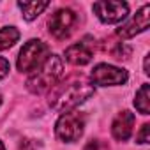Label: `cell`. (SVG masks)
I'll return each instance as SVG.
<instances>
[{
	"label": "cell",
	"mask_w": 150,
	"mask_h": 150,
	"mask_svg": "<svg viewBox=\"0 0 150 150\" xmlns=\"http://www.w3.org/2000/svg\"><path fill=\"white\" fill-rule=\"evenodd\" d=\"M134 106L141 115H148L150 113V85H141V88L136 92V99H134Z\"/></svg>",
	"instance_id": "obj_12"
},
{
	"label": "cell",
	"mask_w": 150,
	"mask_h": 150,
	"mask_svg": "<svg viewBox=\"0 0 150 150\" xmlns=\"http://www.w3.org/2000/svg\"><path fill=\"white\" fill-rule=\"evenodd\" d=\"M55 88L50 94V106L57 111H71L81 103H85L88 97L94 96V85L83 78L80 80H65L58 85H53Z\"/></svg>",
	"instance_id": "obj_1"
},
{
	"label": "cell",
	"mask_w": 150,
	"mask_h": 150,
	"mask_svg": "<svg viewBox=\"0 0 150 150\" xmlns=\"http://www.w3.org/2000/svg\"><path fill=\"white\" fill-rule=\"evenodd\" d=\"M20 39V32L14 27H4L0 30V51H4L11 46H14V42H18Z\"/></svg>",
	"instance_id": "obj_13"
},
{
	"label": "cell",
	"mask_w": 150,
	"mask_h": 150,
	"mask_svg": "<svg viewBox=\"0 0 150 150\" xmlns=\"http://www.w3.org/2000/svg\"><path fill=\"white\" fill-rule=\"evenodd\" d=\"M83 127H85V118H83L81 113H78V111H67V113H64L57 120L55 132H57L58 139L72 143V141H78L80 139V136L83 134Z\"/></svg>",
	"instance_id": "obj_4"
},
{
	"label": "cell",
	"mask_w": 150,
	"mask_h": 150,
	"mask_svg": "<svg viewBox=\"0 0 150 150\" xmlns=\"http://www.w3.org/2000/svg\"><path fill=\"white\" fill-rule=\"evenodd\" d=\"M62 71H64L62 58L58 55H50L44 60V64L37 67L35 72H32V76L27 80V88L32 94H41L48 90L58 81V78L62 76Z\"/></svg>",
	"instance_id": "obj_2"
},
{
	"label": "cell",
	"mask_w": 150,
	"mask_h": 150,
	"mask_svg": "<svg viewBox=\"0 0 150 150\" xmlns=\"http://www.w3.org/2000/svg\"><path fill=\"white\" fill-rule=\"evenodd\" d=\"M65 60L71 62L72 65H85L92 60V50L85 42L72 44L65 50Z\"/></svg>",
	"instance_id": "obj_10"
},
{
	"label": "cell",
	"mask_w": 150,
	"mask_h": 150,
	"mask_svg": "<svg viewBox=\"0 0 150 150\" xmlns=\"http://www.w3.org/2000/svg\"><path fill=\"white\" fill-rule=\"evenodd\" d=\"M50 6V2H18V7L23 13V18L27 21L35 20L46 7Z\"/></svg>",
	"instance_id": "obj_11"
},
{
	"label": "cell",
	"mask_w": 150,
	"mask_h": 150,
	"mask_svg": "<svg viewBox=\"0 0 150 150\" xmlns=\"http://www.w3.org/2000/svg\"><path fill=\"white\" fill-rule=\"evenodd\" d=\"M148 20H150V6L145 4V6L132 16L131 21H127L125 25H122V27L117 30V35H120L122 39L134 37L136 34L145 32V30L148 28Z\"/></svg>",
	"instance_id": "obj_8"
},
{
	"label": "cell",
	"mask_w": 150,
	"mask_h": 150,
	"mask_svg": "<svg viewBox=\"0 0 150 150\" xmlns=\"http://www.w3.org/2000/svg\"><path fill=\"white\" fill-rule=\"evenodd\" d=\"M0 150H6V146L2 145V141H0Z\"/></svg>",
	"instance_id": "obj_17"
},
{
	"label": "cell",
	"mask_w": 150,
	"mask_h": 150,
	"mask_svg": "<svg viewBox=\"0 0 150 150\" xmlns=\"http://www.w3.org/2000/svg\"><path fill=\"white\" fill-rule=\"evenodd\" d=\"M127 71L110 65V64H97L90 74L92 85L99 87H111V85H124L127 81Z\"/></svg>",
	"instance_id": "obj_6"
},
{
	"label": "cell",
	"mask_w": 150,
	"mask_h": 150,
	"mask_svg": "<svg viewBox=\"0 0 150 150\" xmlns=\"http://www.w3.org/2000/svg\"><path fill=\"white\" fill-rule=\"evenodd\" d=\"M132 127H134V115L131 111L124 110L115 117V120L111 124V134H113L115 139L125 141L132 134Z\"/></svg>",
	"instance_id": "obj_9"
},
{
	"label": "cell",
	"mask_w": 150,
	"mask_h": 150,
	"mask_svg": "<svg viewBox=\"0 0 150 150\" xmlns=\"http://www.w3.org/2000/svg\"><path fill=\"white\" fill-rule=\"evenodd\" d=\"M148 132H150V125H148V124H143V125H141V131H139L138 136H136L138 141H139V143H148V141H150Z\"/></svg>",
	"instance_id": "obj_14"
},
{
	"label": "cell",
	"mask_w": 150,
	"mask_h": 150,
	"mask_svg": "<svg viewBox=\"0 0 150 150\" xmlns=\"http://www.w3.org/2000/svg\"><path fill=\"white\" fill-rule=\"evenodd\" d=\"M76 23H78V16H76L74 11H71V9H58L55 14H51L50 21H48V28H50V34L55 39L64 41V39H67L72 34Z\"/></svg>",
	"instance_id": "obj_5"
},
{
	"label": "cell",
	"mask_w": 150,
	"mask_h": 150,
	"mask_svg": "<svg viewBox=\"0 0 150 150\" xmlns=\"http://www.w3.org/2000/svg\"><path fill=\"white\" fill-rule=\"evenodd\" d=\"M94 13L103 23H118L127 16L129 6L125 2H96Z\"/></svg>",
	"instance_id": "obj_7"
},
{
	"label": "cell",
	"mask_w": 150,
	"mask_h": 150,
	"mask_svg": "<svg viewBox=\"0 0 150 150\" xmlns=\"http://www.w3.org/2000/svg\"><path fill=\"white\" fill-rule=\"evenodd\" d=\"M0 104H2V96H0Z\"/></svg>",
	"instance_id": "obj_18"
},
{
	"label": "cell",
	"mask_w": 150,
	"mask_h": 150,
	"mask_svg": "<svg viewBox=\"0 0 150 150\" xmlns=\"http://www.w3.org/2000/svg\"><path fill=\"white\" fill-rule=\"evenodd\" d=\"M145 74H150V55H146L145 57Z\"/></svg>",
	"instance_id": "obj_16"
},
{
	"label": "cell",
	"mask_w": 150,
	"mask_h": 150,
	"mask_svg": "<svg viewBox=\"0 0 150 150\" xmlns=\"http://www.w3.org/2000/svg\"><path fill=\"white\" fill-rule=\"evenodd\" d=\"M9 71H11V65H9V62H7L6 58H0V80H2V78H6L7 74H9Z\"/></svg>",
	"instance_id": "obj_15"
},
{
	"label": "cell",
	"mask_w": 150,
	"mask_h": 150,
	"mask_svg": "<svg viewBox=\"0 0 150 150\" xmlns=\"http://www.w3.org/2000/svg\"><path fill=\"white\" fill-rule=\"evenodd\" d=\"M50 57V48L46 42L39 39H30L20 51L18 57V71L21 72H32L37 67L44 64V60Z\"/></svg>",
	"instance_id": "obj_3"
}]
</instances>
